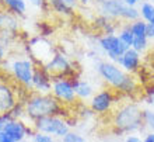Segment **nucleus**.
Wrapping results in <instances>:
<instances>
[{
	"label": "nucleus",
	"mask_w": 154,
	"mask_h": 142,
	"mask_svg": "<svg viewBox=\"0 0 154 142\" xmlns=\"http://www.w3.org/2000/svg\"><path fill=\"white\" fill-rule=\"evenodd\" d=\"M27 130H28V124H25L23 120H13L10 118L3 128V132L10 137L13 141L21 142L27 139Z\"/></svg>",
	"instance_id": "2eb2a0df"
},
{
	"label": "nucleus",
	"mask_w": 154,
	"mask_h": 142,
	"mask_svg": "<svg viewBox=\"0 0 154 142\" xmlns=\"http://www.w3.org/2000/svg\"><path fill=\"white\" fill-rule=\"evenodd\" d=\"M21 142H29V141H28V138H27V139H24V141H21Z\"/></svg>",
	"instance_id": "f704fd0d"
},
{
	"label": "nucleus",
	"mask_w": 154,
	"mask_h": 142,
	"mask_svg": "<svg viewBox=\"0 0 154 142\" xmlns=\"http://www.w3.org/2000/svg\"><path fill=\"white\" fill-rule=\"evenodd\" d=\"M27 2H28V4L39 8V10H46V7H49L48 0H27Z\"/></svg>",
	"instance_id": "cd10ccee"
},
{
	"label": "nucleus",
	"mask_w": 154,
	"mask_h": 142,
	"mask_svg": "<svg viewBox=\"0 0 154 142\" xmlns=\"http://www.w3.org/2000/svg\"><path fill=\"white\" fill-rule=\"evenodd\" d=\"M18 102L16 85L10 80L0 79V115L10 113Z\"/></svg>",
	"instance_id": "f8f14e48"
},
{
	"label": "nucleus",
	"mask_w": 154,
	"mask_h": 142,
	"mask_svg": "<svg viewBox=\"0 0 154 142\" xmlns=\"http://www.w3.org/2000/svg\"><path fill=\"white\" fill-rule=\"evenodd\" d=\"M20 28V18L8 10H0V44L7 49Z\"/></svg>",
	"instance_id": "6e6552de"
},
{
	"label": "nucleus",
	"mask_w": 154,
	"mask_h": 142,
	"mask_svg": "<svg viewBox=\"0 0 154 142\" xmlns=\"http://www.w3.org/2000/svg\"><path fill=\"white\" fill-rule=\"evenodd\" d=\"M139 13H140V18L146 23H150L154 20V4L153 2H143L139 7Z\"/></svg>",
	"instance_id": "aec40b11"
},
{
	"label": "nucleus",
	"mask_w": 154,
	"mask_h": 142,
	"mask_svg": "<svg viewBox=\"0 0 154 142\" xmlns=\"http://www.w3.org/2000/svg\"><path fill=\"white\" fill-rule=\"evenodd\" d=\"M32 142H60L57 141V138L52 137V135H48V134H42V132H35L32 138H31Z\"/></svg>",
	"instance_id": "393cba45"
},
{
	"label": "nucleus",
	"mask_w": 154,
	"mask_h": 142,
	"mask_svg": "<svg viewBox=\"0 0 154 142\" xmlns=\"http://www.w3.org/2000/svg\"><path fill=\"white\" fill-rule=\"evenodd\" d=\"M95 25L104 33V35H114L116 34V31H119V25H118L116 20H111L101 14H98L95 18Z\"/></svg>",
	"instance_id": "f3484780"
},
{
	"label": "nucleus",
	"mask_w": 154,
	"mask_h": 142,
	"mask_svg": "<svg viewBox=\"0 0 154 142\" xmlns=\"http://www.w3.org/2000/svg\"><path fill=\"white\" fill-rule=\"evenodd\" d=\"M0 142H16V141H13V139L6 134V132L0 131Z\"/></svg>",
	"instance_id": "2f4dec72"
},
{
	"label": "nucleus",
	"mask_w": 154,
	"mask_h": 142,
	"mask_svg": "<svg viewBox=\"0 0 154 142\" xmlns=\"http://www.w3.org/2000/svg\"><path fill=\"white\" fill-rule=\"evenodd\" d=\"M146 94H144V102L154 110V83H151L149 87H146Z\"/></svg>",
	"instance_id": "a878e982"
},
{
	"label": "nucleus",
	"mask_w": 154,
	"mask_h": 142,
	"mask_svg": "<svg viewBox=\"0 0 154 142\" xmlns=\"http://www.w3.org/2000/svg\"><path fill=\"white\" fill-rule=\"evenodd\" d=\"M153 2H154V0H153Z\"/></svg>",
	"instance_id": "4c0bfd02"
},
{
	"label": "nucleus",
	"mask_w": 154,
	"mask_h": 142,
	"mask_svg": "<svg viewBox=\"0 0 154 142\" xmlns=\"http://www.w3.org/2000/svg\"><path fill=\"white\" fill-rule=\"evenodd\" d=\"M98 14L108 17L111 20H123L133 23L140 18L139 8L130 7L123 3V0H101L98 2Z\"/></svg>",
	"instance_id": "39448f33"
},
{
	"label": "nucleus",
	"mask_w": 154,
	"mask_h": 142,
	"mask_svg": "<svg viewBox=\"0 0 154 142\" xmlns=\"http://www.w3.org/2000/svg\"><path fill=\"white\" fill-rule=\"evenodd\" d=\"M123 3L130 6V7H136L137 4H142L143 0H123Z\"/></svg>",
	"instance_id": "7c9ffc66"
},
{
	"label": "nucleus",
	"mask_w": 154,
	"mask_h": 142,
	"mask_svg": "<svg viewBox=\"0 0 154 142\" xmlns=\"http://www.w3.org/2000/svg\"><path fill=\"white\" fill-rule=\"evenodd\" d=\"M48 3H49V7L52 8L56 14H60V16H72L74 13V10L66 3L65 0H48Z\"/></svg>",
	"instance_id": "6ab92c4d"
},
{
	"label": "nucleus",
	"mask_w": 154,
	"mask_h": 142,
	"mask_svg": "<svg viewBox=\"0 0 154 142\" xmlns=\"http://www.w3.org/2000/svg\"><path fill=\"white\" fill-rule=\"evenodd\" d=\"M114 127L119 134H133L144 128L143 110L137 103H125L119 106L114 113L112 118Z\"/></svg>",
	"instance_id": "7ed1b4c3"
},
{
	"label": "nucleus",
	"mask_w": 154,
	"mask_h": 142,
	"mask_svg": "<svg viewBox=\"0 0 154 142\" xmlns=\"http://www.w3.org/2000/svg\"><path fill=\"white\" fill-rule=\"evenodd\" d=\"M39 35L41 37H49V35H52V33H53V28H52V25H49V24H46V23H41L39 25Z\"/></svg>",
	"instance_id": "bb28decb"
},
{
	"label": "nucleus",
	"mask_w": 154,
	"mask_h": 142,
	"mask_svg": "<svg viewBox=\"0 0 154 142\" xmlns=\"http://www.w3.org/2000/svg\"><path fill=\"white\" fill-rule=\"evenodd\" d=\"M32 92L48 94L52 92V76L45 70L44 66H35L32 79Z\"/></svg>",
	"instance_id": "ddd939ff"
},
{
	"label": "nucleus",
	"mask_w": 154,
	"mask_h": 142,
	"mask_svg": "<svg viewBox=\"0 0 154 142\" xmlns=\"http://www.w3.org/2000/svg\"><path fill=\"white\" fill-rule=\"evenodd\" d=\"M143 142H154V132H146L143 137Z\"/></svg>",
	"instance_id": "473e14b6"
},
{
	"label": "nucleus",
	"mask_w": 154,
	"mask_h": 142,
	"mask_svg": "<svg viewBox=\"0 0 154 142\" xmlns=\"http://www.w3.org/2000/svg\"><path fill=\"white\" fill-rule=\"evenodd\" d=\"M44 68L52 77H69V79L77 77V68H74V63L69 59V56L62 52L55 53L44 65Z\"/></svg>",
	"instance_id": "0eeeda50"
},
{
	"label": "nucleus",
	"mask_w": 154,
	"mask_h": 142,
	"mask_svg": "<svg viewBox=\"0 0 154 142\" xmlns=\"http://www.w3.org/2000/svg\"><path fill=\"white\" fill-rule=\"evenodd\" d=\"M51 93L66 107L73 106L77 102L73 82L69 77H52V92Z\"/></svg>",
	"instance_id": "1a4fd4ad"
},
{
	"label": "nucleus",
	"mask_w": 154,
	"mask_h": 142,
	"mask_svg": "<svg viewBox=\"0 0 154 142\" xmlns=\"http://www.w3.org/2000/svg\"><path fill=\"white\" fill-rule=\"evenodd\" d=\"M4 63H7V68L14 77V80L18 86L28 89V92H32V79L35 72V63L31 59V56H14L6 58Z\"/></svg>",
	"instance_id": "20e7f679"
},
{
	"label": "nucleus",
	"mask_w": 154,
	"mask_h": 142,
	"mask_svg": "<svg viewBox=\"0 0 154 142\" xmlns=\"http://www.w3.org/2000/svg\"><path fill=\"white\" fill-rule=\"evenodd\" d=\"M60 142H87L85 137L80 134V132H76V131H70L60 139Z\"/></svg>",
	"instance_id": "b1692460"
},
{
	"label": "nucleus",
	"mask_w": 154,
	"mask_h": 142,
	"mask_svg": "<svg viewBox=\"0 0 154 142\" xmlns=\"http://www.w3.org/2000/svg\"><path fill=\"white\" fill-rule=\"evenodd\" d=\"M147 37L149 40H154V20L147 23Z\"/></svg>",
	"instance_id": "c756f323"
},
{
	"label": "nucleus",
	"mask_w": 154,
	"mask_h": 142,
	"mask_svg": "<svg viewBox=\"0 0 154 142\" xmlns=\"http://www.w3.org/2000/svg\"><path fill=\"white\" fill-rule=\"evenodd\" d=\"M143 121H144V128L150 132H154V110L146 108L143 110Z\"/></svg>",
	"instance_id": "5701e85b"
},
{
	"label": "nucleus",
	"mask_w": 154,
	"mask_h": 142,
	"mask_svg": "<svg viewBox=\"0 0 154 142\" xmlns=\"http://www.w3.org/2000/svg\"><path fill=\"white\" fill-rule=\"evenodd\" d=\"M32 127L35 132L52 135L57 139H62L67 132L72 131L66 118L60 115H49V117L38 118L32 122Z\"/></svg>",
	"instance_id": "423d86ee"
},
{
	"label": "nucleus",
	"mask_w": 154,
	"mask_h": 142,
	"mask_svg": "<svg viewBox=\"0 0 154 142\" xmlns=\"http://www.w3.org/2000/svg\"><path fill=\"white\" fill-rule=\"evenodd\" d=\"M123 142H143V138L139 137V135L130 134V135H126V138L123 139Z\"/></svg>",
	"instance_id": "c85d7f7f"
},
{
	"label": "nucleus",
	"mask_w": 154,
	"mask_h": 142,
	"mask_svg": "<svg viewBox=\"0 0 154 142\" xmlns=\"http://www.w3.org/2000/svg\"><path fill=\"white\" fill-rule=\"evenodd\" d=\"M97 72L102 80L112 90L122 94H133L139 85L133 75L126 73L121 66L111 61H100L97 63Z\"/></svg>",
	"instance_id": "f03ea898"
},
{
	"label": "nucleus",
	"mask_w": 154,
	"mask_h": 142,
	"mask_svg": "<svg viewBox=\"0 0 154 142\" xmlns=\"http://www.w3.org/2000/svg\"><path fill=\"white\" fill-rule=\"evenodd\" d=\"M77 2H79V3H80V2H81V0H77Z\"/></svg>",
	"instance_id": "c9c22d12"
},
{
	"label": "nucleus",
	"mask_w": 154,
	"mask_h": 142,
	"mask_svg": "<svg viewBox=\"0 0 154 142\" xmlns=\"http://www.w3.org/2000/svg\"><path fill=\"white\" fill-rule=\"evenodd\" d=\"M25 117L23 121L28 125H32V122L38 118L49 117V115H60L63 117V111L66 106H63L52 93L41 94L35 92H29L24 100Z\"/></svg>",
	"instance_id": "f257e3e1"
},
{
	"label": "nucleus",
	"mask_w": 154,
	"mask_h": 142,
	"mask_svg": "<svg viewBox=\"0 0 154 142\" xmlns=\"http://www.w3.org/2000/svg\"><path fill=\"white\" fill-rule=\"evenodd\" d=\"M130 30L133 33L134 38H140V37H147V23L143 21L142 18L130 23Z\"/></svg>",
	"instance_id": "4be33fe9"
},
{
	"label": "nucleus",
	"mask_w": 154,
	"mask_h": 142,
	"mask_svg": "<svg viewBox=\"0 0 154 142\" xmlns=\"http://www.w3.org/2000/svg\"><path fill=\"white\" fill-rule=\"evenodd\" d=\"M140 63H142V53H139L137 51H134L133 48H129L118 61L116 65H119L126 73H133L139 72L140 69Z\"/></svg>",
	"instance_id": "4468645a"
},
{
	"label": "nucleus",
	"mask_w": 154,
	"mask_h": 142,
	"mask_svg": "<svg viewBox=\"0 0 154 142\" xmlns=\"http://www.w3.org/2000/svg\"><path fill=\"white\" fill-rule=\"evenodd\" d=\"M115 102H116L115 90H112L111 87H106V89H101L94 94L88 102V106L94 111V114L104 115V114L112 111Z\"/></svg>",
	"instance_id": "9b49d317"
},
{
	"label": "nucleus",
	"mask_w": 154,
	"mask_h": 142,
	"mask_svg": "<svg viewBox=\"0 0 154 142\" xmlns=\"http://www.w3.org/2000/svg\"><path fill=\"white\" fill-rule=\"evenodd\" d=\"M116 35L121 38L123 42H125L129 48H132V45H133V33H132V30H130V23H126L125 25H122L121 28H119V31L116 33Z\"/></svg>",
	"instance_id": "412c9836"
},
{
	"label": "nucleus",
	"mask_w": 154,
	"mask_h": 142,
	"mask_svg": "<svg viewBox=\"0 0 154 142\" xmlns=\"http://www.w3.org/2000/svg\"><path fill=\"white\" fill-rule=\"evenodd\" d=\"M98 47L108 56V61L118 63L119 58L129 49V47L116 35H101L98 38Z\"/></svg>",
	"instance_id": "9d476101"
},
{
	"label": "nucleus",
	"mask_w": 154,
	"mask_h": 142,
	"mask_svg": "<svg viewBox=\"0 0 154 142\" xmlns=\"http://www.w3.org/2000/svg\"><path fill=\"white\" fill-rule=\"evenodd\" d=\"M98 2H101V0H97V3H98Z\"/></svg>",
	"instance_id": "e433bc0d"
},
{
	"label": "nucleus",
	"mask_w": 154,
	"mask_h": 142,
	"mask_svg": "<svg viewBox=\"0 0 154 142\" xmlns=\"http://www.w3.org/2000/svg\"><path fill=\"white\" fill-rule=\"evenodd\" d=\"M6 10L16 14L17 17H24L27 14L28 8V2L27 0H2Z\"/></svg>",
	"instance_id": "a211bd4d"
},
{
	"label": "nucleus",
	"mask_w": 154,
	"mask_h": 142,
	"mask_svg": "<svg viewBox=\"0 0 154 142\" xmlns=\"http://www.w3.org/2000/svg\"><path fill=\"white\" fill-rule=\"evenodd\" d=\"M72 82H73V86H74V92H76V96L77 98H80V100H91V97H93L94 94H95V92H94V87L91 86V83L87 80H81V79H79V77H74V79H72Z\"/></svg>",
	"instance_id": "dca6fc26"
},
{
	"label": "nucleus",
	"mask_w": 154,
	"mask_h": 142,
	"mask_svg": "<svg viewBox=\"0 0 154 142\" xmlns=\"http://www.w3.org/2000/svg\"><path fill=\"white\" fill-rule=\"evenodd\" d=\"M4 59H6V48H4L3 45L0 44V65L3 63Z\"/></svg>",
	"instance_id": "72a5a7b5"
}]
</instances>
